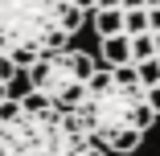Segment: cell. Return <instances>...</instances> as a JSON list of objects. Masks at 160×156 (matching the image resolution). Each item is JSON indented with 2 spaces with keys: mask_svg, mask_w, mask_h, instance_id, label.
I'll list each match as a JSON object with an SVG mask.
<instances>
[{
  "mask_svg": "<svg viewBox=\"0 0 160 156\" xmlns=\"http://www.w3.org/2000/svg\"><path fill=\"white\" fill-rule=\"evenodd\" d=\"M99 58H103V66H132V37L127 33L99 37Z\"/></svg>",
  "mask_w": 160,
  "mask_h": 156,
  "instance_id": "5b68a950",
  "label": "cell"
},
{
  "mask_svg": "<svg viewBox=\"0 0 160 156\" xmlns=\"http://www.w3.org/2000/svg\"><path fill=\"white\" fill-rule=\"evenodd\" d=\"M136 78L144 86H156L160 82V58H148V62H136Z\"/></svg>",
  "mask_w": 160,
  "mask_h": 156,
  "instance_id": "30bf717a",
  "label": "cell"
},
{
  "mask_svg": "<svg viewBox=\"0 0 160 156\" xmlns=\"http://www.w3.org/2000/svg\"><path fill=\"white\" fill-rule=\"evenodd\" d=\"M94 8H119V0H94Z\"/></svg>",
  "mask_w": 160,
  "mask_h": 156,
  "instance_id": "5bb4252c",
  "label": "cell"
},
{
  "mask_svg": "<svg viewBox=\"0 0 160 156\" xmlns=\"http://www.w3.org/2000/svg\"><path fill=\"white\" fill-rule=\"evenodd\" d=\"M86 13L74 0H0V53L17 70L78 37Z\"/></svg>",
  "mask_w": 160,
  "mask_h": 156,
  "instance_id": "3957f363",
  "label": "cell"
},
{
  "mask_svg": "<svg viewBox=\"0 0 160 156\" xmlns=\"http://www.w3.org/2000/svg\"><path fill=\"white\" fill-rule=\"evenodd\" d=\"M74 119L103 152H136L152 132L156 111L136 66H99L74 103Z\"/></svg>",
  "mask_w": 160,
  "mask_h": 156,
  "instance_id": "6da1fadb",
  "label": "cell"
},
{
  "mask_svg": "<svg viewBox=\"0 0 160 156\" xmlns=\"http://www.w3.org/2000/svg\"><path fill=\"white\" fill-rule=\"evenodd\" d=\"M148 8H160V0H148Z\"/></svg>",
  "mask_w": 160,
  "mask_h": 156,
  "instance_id": "e0dca14e",
  "label": "cell"
},
{
  "mask_svg": "<svg viewBox=\"0 0 160 156\" xmlns=\"http://www.w3.org/2000/svg\"><path fill=\"white\" fill-rule=\"evenodd\" d=\"M148 33H160V8H148Z\"/></svg>",
  "mask_w": 160,
  "mask_h": 156,
  "instance_id": "7c38bea8",
  "label": "cell"
},
{
  "mask_svg": "<svg viewBox=\"0 0 160 156\" xmlns=\"http://www.w3.org/2000/svg\"><path fill=\"white\" fill-rule=\"evenodd\" d=\"M99 70V62H94L86 49H74V45H62V49H49L41 53L37 62H29V66L21 70L29 95H37L53 107H66L74 111L82 86L90 82V74Z\"/></svg>",
  "mask_w": 160,
  "mask_h": 156,
  "instance_id": "277c9868",
  "label": "cell"
},
{
  "mask_svg": "<svg viewBox=\"0 0 160 156\" xmlns=\"http://www.w3.org/2000/svg\"><path fill=\"white\" fill-rule=\"evenodd\" d=\"M119 8L127 13V8H148V0H119Z\"/></svg>",
  "mask_w": 160,
  "mask_h": 156,
  "instance_id": "4fadbf2b",
  "label": "cell"
},
{
  "mask_svg": "<svg viewBox=\"0 0 160 156\" xmlns=\"http://www.w3.org/2000/svg\"><path fill=\"white\" fill-rule=\"evenodd\" d=\"M74 4H78L82 13H90V8H94V0H74Z\"/></svg>",
  "mask_w": 160,
  "mask_h": 156,
  "instance_id": "9a60e30c",
  "label": "cell"
},
{
  "mask_svg": "<svg viewBox=\"0 0 160 156\" xmlns=\"http://www.w3.org/2000/svg\"><path fill=\"white\" fill-rule=\"evenodd\" d=\"M148 58H156V37L152 33H136L132 37V66L136 62H148Z\"/></svg>",
  "mask_w": 160,
  "mask_h": 156,
  "instance_id": "52a82bcc",
  "label": "cell"
},
{
  "mask_svg": "<svg viewBox=\"0 0 160 156\" xmlns=\"http://www.w3.org/2000/svg\"><path fill=\"white\" fill-rule=\"evenodd\" d=\"M152 37H156V58H160V33H152Z\"/></svg>",
  "mask_w": 160,
  "mask_h": 156,
  "instance_id": "2e32d148",
  "label": "cell"
},
{
  "mask_svg": "<svg viewBox=\"0 0 160 156\" xmlns=\"http://www.w3.org/2000/svg\"><path fill=\"white\" fill-rule=\"evenodd\" d=\"M123 33H127V37L148 33V8H127V13H123Z\"/></svg>",
  "mask_w": 160,
  "mask_h": 156,
  "instance_id": "ba28073f",
  "label": "cell"
},
{
  "mask_svg": "<svg viewBox=\"0 0 160 156\" xmlns=\"http://www.w3.org/2000/svg\"><path fill=\"white\" fill-rule=\"evenodd\" d=\"M94 17V33L99 37H115V33H123V8H90Z\"/></svg>",
  "mask_w": 160,
  "mask_h": 156,
  "instance_id": "8992f818",
  "label": "cell"
},
{
  "mask_svg": "<svg viewBox=\"0 0 160 156\" xmlns=\"http://www.w3.org/2000/svg\"><path fill=\"white\" fill-rule=\"evenodd\" d=\"M148 103H152V111H156V119H160V82L148 86Z\"/></svg>",
  "mask_w": 160,
  "mask_h": 156,
  "instance_id": "8fae6325",
  "label": "cell"
},
{
  "mask_svg": "<svg viewBox=\"0 0 160 156\" xmlns=\"http://www.w3.org/2000/svg\"><path fill=\"white\" fill-rule=\"evenodd\" d=\"M0 156H111L94 144L74 111L37 95L0 99Z\"/></svg>",
  "mask_w": 160,
  "mask_h": 156,
  "instance_id": "7a4b0ae2",
  "label": "cell"
},
{
  "mask_svg": "<svg viewBox=\"0 0 160 156\" xmlns=\"http://www.w3.org/2000/svg\"><path fill=\"white\" fill-rule=\"evenodd\" d=\"M17 78H21V70L12 66L4 53H0V99H8V95H12V82H17Z\"/></svg>",
  "mask_w": 160,
  "mask_h": 156,
  "instance_id": "9c48e42d",
  "label": "cell"
}]
</instances>
